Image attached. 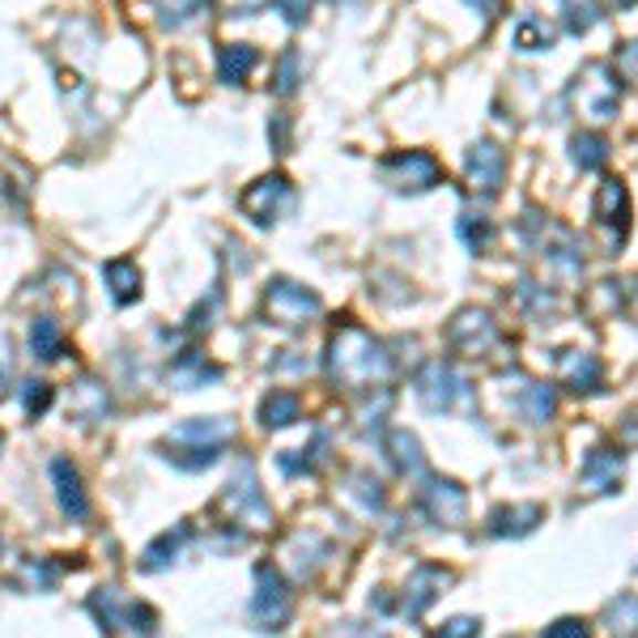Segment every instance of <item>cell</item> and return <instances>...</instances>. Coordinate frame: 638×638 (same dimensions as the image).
<instances>
[{"mask_svg": "<svg viewBox=\"0 0 638 638\" xmlns=\"http://www.w3.org/2000/svg\"><path fill=\"white\" fill-rule=\"evenodd\" d=\"M328 375L341 388H384L391 379V354L358 324H345L328 341Z\"/></svg>", "mask_w": 638, "mask_h": 638, "instance_id": "obj_1", "label": "cell"}, {"mask_svg": "<svg viewBox=\"0 0 638 638\" xmlns=\"http://www.w3.org/2000/svg\"><path fill=\"white\" fill-rule=\"evenodd\" d=\"M230 439H234V421H226V417H192V421L175 426L167 435V460L179 464V469H209Z\"/></svg>", "mask_w": 638, "mask_h": 638, "instance_id": "obj_2", "label": "cell"}, {"mask_svg": "<svg viewBox=\"0 0 638 638\" xmlns=\"http://www.w3.org/2000/svg\"><path fill=\"white\" fill-rule=\"evenodd\" d=\"M571 103L579 107L587 119H613L621 107V82L609 64H587L575 85H571Z\"/></svg>", "mask_w": 638, "mask_h": 638, "instance_id": "obj_3", "label": "cell"}, {"mask_svg": "<svg viewBox=\"0 0 638 638\" xmlns=\"http://www.w3.org/2000/svg\"><path fill=\"white\" fill-rule=\"evenodd\" d=\"M417 400H421V409H430V414H451V409H464L472 405V388L464 375H456L447 362H430V366H421V375H417Z\"/></svg>", "mask_w": 638, "mask_h": 638, "instance_id": "obj_4", "label": "cell"}, {"mask_svg": "<svg viewBox=\"0 0 638 638\" xmlns=\"http://www.w3.org/2000/svg\"><path fill=\"white\" fill-rule=\"evenodd\" d=\"M592 218H596V230H600V243H605V255H617L626 234H630V192L621 179H605L600 192L592 200Z\"/></svg>", "mask_w": 638, "mask_h": 638, "instance_id": "obj_5", "label": "cell"}, {"mask_svg": "<svg viewBox=\"0 0 638 638\" xmlns=\"http://www.w3.org/2000/svg\"><path fill=\"white\" fill-rule=\"evenodd\" d=\"M320 311H324L320 294L306 290V285H299V281L281 278L264 290V315H269L273 324H281V328H303V324H311Z\"/></svg>", "mask_w": 638, "mask_h": 638, "instance_id": "obj_6", "label": "cell"}, {"mask_svg": "<svg viewBox=\"0 0 638 638\" xmlns=\"http://www.w3.org/2000/svg\"><path fill=\"white\" fill-rule=\"evenodd\" d=\"M499 341H502V333H499V324H494V315L481 311V306L456 311V320L447 324V345H451L456 354H464V358H485Z\"/></svg>", "mask_w": 638, "mask_h": 638, "instance_id": "obj_7", "label": "cell"}, {"mask_svg": "<svg viewBox=\"0 0 638 638\" xmlns=\"http://www.w3.org/2000/svg\"><path fill=\"white\" fill-rule=\"evenodd\" d=\"M379 170H384V184H391L396 192H430V188L443 184V167H439L435 154H426V149L391 154Z\"/></svg>", "mask_w": 638, "mask_h": 638, "instance_id": "obj_8", "label": "cell"}, {"mask_svg": "<svg viewBox=\"0 0 638 638\" xmlns=\"http://www.w3.org/2000/svg\"><path fill=\"white\" fill-rule=\"evenodd\" d=\"M239 209L255 226H273L294 209V188H290L285 175H264V179H255L248 192L239 196Z\"/></svg>", "mask_w": 638, "mask_h": 638, "instance_id": "obj_9", "label": "cell"}, {"mask_svg": "<svg viewBox=\"0 0 638 638\" xmlns=\"http://www.w3.org/2000/svg\"><path fill=\"white\" fill-rule=\"evenodd\" d=\"M290 609H294V600H290V587L281 579L273 566H260L255 571V596H251V621L260 626V630H281L285 621H290Z\"/></svg>", "mask_w": 638, "mask_h": 638, "instance_id": "obj_10", "label": "cell"}, {"mask_svg": "<svg viewBox=\"0 0 638 638\" xmlns=\"http://www.w3.org/2000/svg\"><path fill=\"white\" fill-rule=\"evenodd\" d=\"M417 506L430 515V524L460 527L469 515V494L460 481H447V477H426V485L417 490Z\"/></svg>", "mask_w": 638, "mask_h": 638, "instance_id": "obj_11", "label": "cell"}, {"mask_svg": "<svg viewBox=\"0 0 638 638\" xmlns=\"http://www.w3.org/2000/svg\"><path fill=\"white\" fill-rule=\"evenodd\" d=\"M464 175H469V188L481 196H494L506 179V149L494 140H477L464 158Z\"/></svg>", "mask_w": 638, "mask_h": 638, "instance_id": "obj_12", "label": "cell"}, {"mask_svg": "<svg viewBox=\"0 0 638 638\" xmlns=\"http://www.w3.org/2000/svg\"><path fill=\"white\" fill-rule=\"evenodd\" d=\"M226 502L234 506L239 520H251V527H269V502L260 494V481H255V469H251L248 460L239 464L234 481L226 485Z\"/></svg>", "mask_w": 638, "mask_h": 638, "instance_id": "obj_13", "label": "cell"}, {"mask_svg": "<svg viewBox=\"0 0 638 638\" xmlns=\"http://www.w3.org/2000/svg\"><path fill=\"white\" fill-rule=\"evenodd\" d=\"M447 583H451V571H443V566H417L414 575H409V587H405V613L421 617L439 600V592H443Z\"/></svg>", "mask_w": 638, "mask_h": 638, "instance_id": "obj_14", "label": "cell"}, {"mask_svg": "<svg viewBox=\"0 0 638 638\" xmlns=\"http://www.w3.org/2000/svg\"><path fill=\"white\" fill-rule=\"evenodd\" d=\"M600 362L596 354H583V349H562L557 354V379L571 391H596L600 388Z\"/></svg>", "mask_w": 638, "mask_h": 638, "instance_id": "obj_15", "label": "cell"}, {"mask_svg": "<svg viewBox=\"0 0 638 638\" xmlns=\"http://www.w3.org/2000/svg\"><path fill=\"white\" fill-rule=\"evenodd\" d=\"M52 481H56L60 511H64L69 520H85V515H90V499H85V490H82V472H77V464L52 460Z\"/></svg>", "mask_w": 638, "mask_h": 638, "instance_id": "obj_16", "label": "cell"}, {"mask_svg": "<svg viewBox=\"0 0 638 638\" xmlns=\"http://www.w3.org/2000/svg\"><path fill=\"white\" fill-rule=\"evenodd\" d=\"M69 414L85 421V426H94V421H103L112 414V396H107V388L98 379H77L73 391H69Z\"/></svg>", "mask_w": 638, "mask_h": 638, "instance_id": "obj_17", "label": "cell"}, {"mask_svg": "<svg viewBox=\"0 0 638 638\" xmlns=\"http://www.w3.org/2000/svg\"><path fill=\"white\" fill-rule=\"evenodd\" d=\"M545 520V506L541 502H524V506H499L490 515V532L494 536H527L532 527Z\"/></svg>", "mask_w": 638, "mask_h": 638, "instance_id": "obj_18", "label": "cell"}, {"mask_svg": "<svg viewBox=\"0 0 638 638\" xmlns=\"http://www.w3.org/2000/svg\"><path fill=\"white\" fill-rule=\"evenodd\" d=\"M260 64V52L251 48V43H226L222 52H218V77L226 85H239L251 77V69Z\"/></svg>", "mask_w": 638, "mask_h": 638, "instance_id": "obj_19", "label": "cell"}, {"mask_svg": "<svg viewBox=\"0 0 638 638\" xmlns=\"http://www.w3.org/2000/svg\"><path fill=\"white\" fill-rule=\"evenodd\" d=\"M213 379H222V370L213 362H205V354H179V362L170 366V384H179L184 391L205 388Z\"/></svg>", "mask_w": 638, "mask_h": 638, "instance_id": "obj_20", "label": "cell"}, {"mask_svg": "<svg viewBox=\"0 0 638 638\" xmlns=\"http://www.w3.org/2000/svg\"><path fill=\"white\" fill-rule=\"evenodd\" d=\"M30 354H34L39 362L64 358V328H60V320L39 315V320L30 324Z\"/></svg>", "mask_w": 638, "mask_h": 638, "instance_id": "obj_21", "label": "cell"}, {"mask_svg": "<svg viewBox=\"0 0 638 638\" xmlns=\"http://www.w3.org/2000/svg\"><path fill=\"white\" fill-rule=\"evenodd\" d=\"M583 481L596 490V494H609L621 481V460L613 451H587V464H583Z\"/></svg>", "mask_w": 638, "mask_h": 638, "instance_id": "obj_22", "label": "cell"}, {"mask_svg": "<svg viewBox=\"0 0 638 638\" xmlns=\"http://www.w3.org/2000/svg\"><path fill=\"white\" fill-rule=\"evenodd\" d=\"M103 278H107L112 299L119 306L140 299V269L133 264V260H107V264H103Z\"/></svg>", "mask_w": 638, "mask_h": 638, "instance_id": "obj_23", "label": "cell"}, {"mask_svg": "<svg viewBox=\"0 0 638 638\" xmlns=\"http://www.w3.org/2000/svg\"><path fill=\"white\" fill-rule=\"evenodd\" d=\"M388 456L396 472H405V477H417V472L426 469V456H421V443H417L409 430H391L388 435Z\"/></svg>", "mask_w": 638, "mask_h": 638, "instance_id": "obj_24", "label": "cell"}, {"mask_svg": "<svg viewBox=\"0 0 638 638\" xmlns=\"http://www.w3.org/2000/svg\"><path fill=\"white\" fill-rule=\"evenodd\" d=\"M605 626H609L613 638H638V596L626 592L605 605Z\"/></svg>", "mask_w": 638, "mask_h": 638, "instance_id": "obj_25", "label": "cell"}, {"mask_svg": "<svg viewBox=\"0 0 638 638\" xmlns=\"http://www.w3.org/2000/svg\"><path fill=\"white\" fill-rule=\"evenodd\" d=\"M299 414H303V405H299V396L294 391H269L264 396V405H260V421L273 430H285V426H294L299 421Z\"/></svg>", "mask_w": 638, "mask_h": 638, "instance_id": "obj_26", "label": "cell"}, {"mask_svg": "<svg viewBox=\"0 0 638 638\" xmlns=\"http://www.w3.org/2000/svg\"><path fill=\"white\" fill-rule=\"evenodd\" d=\"M571 158L579 170H600L609 163V140L600 133H575L571 137Z\"/></svg>", "mask_w": 638, "mask_h": 638, "instance_id": "obj_27", "label": "cell"}, {"mask_svg": "<svg viewBox=\"0 0 638 638\" xmlns=\"http://www.w3.org/2000/svg\"><path fill=\"white\" fill-rule=\"evenodd\" d=\"M520 409H524V417L532 426H545V421L557 414V391L550 388V384H527V388L520 391Z\"/></svg>", "mask_w": 638, "mask_h": 638, "instance_id": "obj_28", "label": "cell"}, {"mask_svg": "<svg viewBox=\"0 0 638 638\" xmlns=\"http://www.w3.org/2000/svg\"><path fill=\"white\" fill-rule=\"evenodd\" d=\"M192 536V527H175V532H163L149 550H145V571H158V566H167V562H175L179 557V550H184V541Z\"/></svg>", "mask_w": 638, "mask_h": 638, "instance_id": "obj_29", "label": "cell"}, {"mask_svg": "<svg viewBox=\"0 0 638 638\" xmlns=\"http://www.w3.org/2000/svg\"><path fill=\"white\" fill-rule=\"evenodd\" d=\"M345 499L362 502V511H366V515H375V511L384 506V485H379L370 472H354V477L345 481Z\"/></svg>", "mask_w": 638, "mask_h": 638, "instance_id": "obj_30", "label": "cell"}, {"mask_svg": "<svg viewBox=\"0 0 638 638\" xmlns=\"http://www.w3.org/2000/svg\"><path fill=\"white\" fill-rule=\"evenodd\" d=\"M562 13H566V30L571 34H587L600 22V0H562Z\"/></svg>", "mask_w": 638, "mask_h": 638, "instance_id": "obj_31", "label": "cell"}, {"mask_svg": "<svg viewBox=\"0 0 638 638\" xmlns=\"http://www.w3.org/2000/svg\"><path fill=\"white\" fill-rule=\"evenodd\" d=\"M460 239H464L472 251H490V243H494V226H490L485 213H460Z\"/></svg>", "mask_w": 638, "mask_h": 638, "instance_id": "obj_32", "label": "cell"}, {"mask_svg": "<svg viewBox=\"0 0 638 638\" xmlns=\"http://www.w3.org/2000/svg\"><path fill=\"white\" fill-rule=\"evenodd\" d=\"M550 43H554V30L545 27V22H536V18H524L515 27V48L520 52H545Z\"/></svg>", "mask_w": 638, "mask_h": 638, "instance_id": "obj_33", "label": "cell"}, {"mask_svg": "<svg viewBox=\"0 0 638 638\" xmlns=\"http://www.w3.org/2000/svg\"><path fill=\"white\" fill-rule=\"evenodd\" d=\"M520 299H524L527 315H536V320H554L557 299L545 290V285H536V281H520Z\"/></svg>", "mask_w": 638, "mask_h": 638, "instance_id": "obj_34", "label": "cell"}, {"mask_svg": "<svg viewBox=\"0 0 638 638\" xmlns=\"http://www.w3.org/2000/svg\"><path fill=\"white\" fill-rule=\"evenodd\" d=\"M200 9H205V0H158L163 27H184V22H192Z\"/></svg>", "mask_w": 638, "mask_h": 638, "instance_id": "obj_35", "label": "cell"}, {"mask_svg": "<svg viewBox=\"0 0 638 638\" xmlns=\"http://www.w3.org/2000/svg\"><path fill=\"white\" fill-rule=\"evenodd\" d=\"M609 69L617 73V82L638 85V39H630V43H621V48H617V56H613Z\"/></svg>", "mask_w": 638, "mask_h": 638, "instance_id": "obj_36", "label": "cell"}, {"mask_svg": "<svg viewBox=\"0 0 638 638\" xmlns=\"http://www.w3.org/2000/svg\"><path fill=\"white\" fill-rule=\"evenodd\" d=\"M626 299H621V281H600L596 285V299L587 303V311H596V315H613V311H621Z\"/></svg>", "mask_w": 638, "mask_h": 638, "instance_id": "obj_37", "label": "cell"}, {"mask_svg": "<svg viewBox=\"0 0 638 638\" xmlns=\"http://www.w3.org/2000/svg\"><path fill=\"white\" fill-rule=\"evenodd\" d=\"M273 90H278L281 98H290V94L299 90V52H285V56H281V64H278V85H273Z\"/></svg>", "mask_w": 638, "mask_h": 638, "instance_id": "obj_38", "label": "cell"}, {"mask_svg": "<svg viewBox=\"0 0 638 638\" xmlns=\"http://www.w3.org/2000/svg\"><path fill=\"white\" fill-rule=\"evenodd\" d=\"M48 405H52V388H48V384H39V379L22 384V409H27V414L39 417Z\"/></svg>", "mask_w": 638, "mask_h": 638, "instance_id": "obj_39", "label": "cell"}, {"mask_svg": "<svg viewBox=\"0 0 638 638\" xmlns=\"http://www.w3.org/2000/svg\"><path fill=\"white\" fill-rule=\"evenodd\" d=\"M541 638H592V630H587V621H579V617H557L554 626L541 630Z\"/></svg>", "mask_w": 638, "mask_h": 638, "instance_id": "obj_40", "label": "cell"}, {"mask_svg": "<svg viewBox=\"0 0 638 638\" xmlns=\"http://www.w3.org/2000/svg\"><path fill=\"white\" fill-rule=\"evenodd\" d=\"M481 635V621L477 617H451L443 630H435L430 638H477Z\"/></svg>", "mask_w": 638, "mask_h": 638, "instance_id": "obj_41", "label": "cell"}, {"mask_svg": "<svg viewBox=\"0 0 638 638\" xmlns=\"http://www.w3.org/2000/svg\"><path fill=\"white\" fill-rule=\"evenodd\" d=\"M218 9H222L226 18H255L264 4H273V0H213Z\"/></svg>", "mask_w": 638, "mask_h": 638, "instance_id": "obj_42", "label": "cell"}, {"mask_svg": "<svg viewBox=\"0 0 638 638\" xmlns=\"http://www.w3.org/2000/svg\"><path fill=\"white\" fill-rule=\"evenodd\" d=\"M278 9H281V13H285V22L303 27L306 13H311V0H278Z\"/></svg>", "mask_w": 638, "mask_h": 638, "instance_id": "obj_43", "label": "cell"}, {"mask_svg": "<svg viewBox=\"0 0 638 638\" xmlns=\"http://www.w3.org/2000/svg\"><path fill=\"white\" fill-rule=\"evenodd\" d=\"M472 9H481V13H485V18H499L502 13V0H469Z\"/></svg>", "mask_w": 638, "mask_h": 638, "instance_id": "obj_44", "label": "cell"}, {"mask_svg": "<svg viewBox=\"0 0 638 638\" xmlns=\"http://www.w3.org/2000/svg\"><path fill=\"white\" fill-rule=\"evenodd\" d=\"M626 311L638 320V281H630V294H626Z\"/></svg>", "mask_w": 638, "mask_h": 638, "instance_id": "obj_45", "label": "cell"}, {"mask_svg": "<svg viewBox=\"0 0 638 638\" xmlns=\"http://www.w3.org/2000/svg\"><path fill=\"white\" fill-rule=\"evenodd\" d=\"M613 9H630V4H638V0H609Z\"/></svg>", "mask_w": 638, "mask_h": 638, "instance_id": "obj_46", "label": "cell"}, {"mask_svg": "<svg viewBox=\"0 0 638 638\" xmlns=\"http://www.w3.org/2000/svg\"><path fill=\"white\" fill-rule=\"evenodd\" d=\"M0 391H4V366H0Z\"/></svg>", "mask_w": 638, "mask_h": 638, "instance_id": "obj_47", "label": "cell"}]
</instances>
